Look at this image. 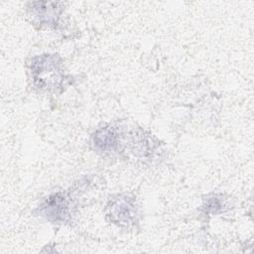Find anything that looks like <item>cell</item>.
Segmentation results:
<instances>
[{
  "label": "cell",
  "mask_w": 254,
  "mask_h": 254,
  "mask_svg": "<svg viewBox=\"0 0 254 254\" xmlns=\"http://www.w3.org/2000/svg\"><path fill=\"white\" fill-rule=\"evenodd\" d=\"M31 69L36 85L41 88L56 87L63 79L62 64L58 57L54 55H43L34 58Z\"/></svg>",
  "instance_id": "cell-1"
},
{
  "label": "cell",
  "mask_w": 254,
  "mask_h": 254,
  "mask_svg": "<svg viewBox=\"0 0 254 254\" xmlns=\"http://www.w3.org/2000/svg\"><path fill=\"white\" fill-rule=\"evenodd\" d=\"M42 213L49 220L65 221L70 213L69 202L63 193H55L42 205Z\"/></svg>",
  "instance_id": "cell-2"
},
{
  "label": "cell",
  "mask_w": 254,
  "mask_h": 254,
  "mask_svg": "<svg viewBox=\"0 0 254 254\" xmlns=\"http://www.w3.org/2000/svg\"><path fill=\"white\" fill-rule=\"evenodd\" d=\"M109 215L113 222L128 225L135 219V204L127 197H118L111 202V205L109 206Z\"/></svg>",
  "instance_id": "cell-3"
},
{
  "label": "cell",
  "mask_w": 254,
  "mask_h": 254,
  "mask_svg": "<svg viewBox=\"0 0 254 254\" xmlns=\"http://www.w3.org/2000/svg\"><path fill=\"white\" fill-rule=\"evenodd\" d=\"M94 147L100 152H114L119 147V137L117 131L108 126L98 129L93 135Z\"/></svg>",
  "instance_id": "cell-4"
},
{
  "label": "cell",
  "mask_w": 254,
  "mask_h": 254,
  "mask_svg": "<svg viewBox=\"0 0 254 254\" xmlns=\"http://www.w3.org/2000/svg\"><path fill=\"white\" fill-rule=\"evenodd\" d=\"M58 3L52 2H36L32 3L31 12L40 23L46 25H54L57 23L59 11Z\"/></svg>",
  "instance_id": "cell-5"
},
{
  "label": "cell",
  "mask_w": 254,
  "mask_h": 254,
  "mask_svg": "<svg viewBox=\"0 0 254 254\" xmlns=\"http://www.w3.org/2000/svg\"><path fill=\"white\" fill-rule=\"evenodd\" d=\"M205 209L207 212L209 213H217L218 211L221 210L222 208V203L221 201L216 198V197H211V198H208L206 200V203H205Z\"/></svg>",
  "instance_id": "cell-6"
}]
</instances>
